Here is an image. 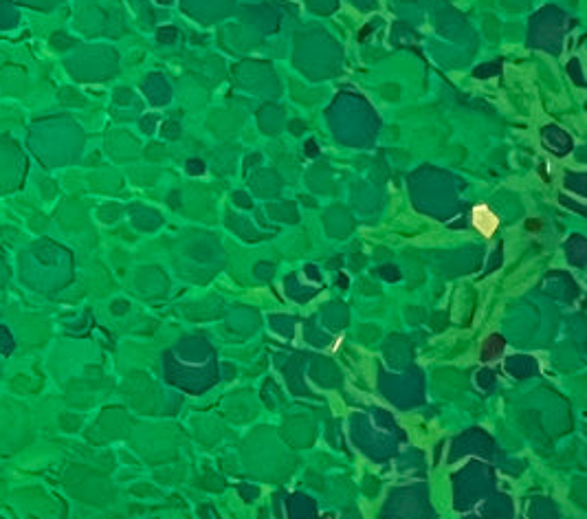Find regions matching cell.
Returning a JSON list of instances; mask_svg holds the SVG:
<instances>
[{
    "instance_id": "obj_1",
    "label": "cell",
    "mask_w": 587,
    "mask_h": 519,
    "mask_svg": "<svg viewBox=\"0 0 587 519\" xmlns=\"http://www.w3.org/2000/svg\"><path fill=\"white\" fill-rule=\"evenodd\" d=\"M473 220H475V227H479L484 233H491L493 229L497 227V218H495L486 207H477L475 213H473Z\"/></svg>"
},
{
    "instance_id": "obj_2",
    "label": "cell",
    "mask_w": 587,
    "mask_h": 519,
    "mask_svg": "<svg viewBox=\"0 0 587 519\" xmlns=\"http://www.w3.org/2000/svg\"><path fill=\"white\" fill-rule=\"evenodd\" d=\"M190 170H202L200 163H190Z\"/></svg>"
}]
</instances>
